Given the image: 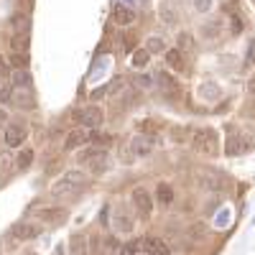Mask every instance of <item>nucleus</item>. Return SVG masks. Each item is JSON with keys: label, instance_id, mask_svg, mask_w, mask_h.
Listing matches in <instances>:
<instances>
[{"label": "nucleus", "instance_id": "412c9836", "mask_svg": "<svg viewBox=\"0 0 255 255\" xmlns=\"http://www.w3.org/2000/svg\"><path fill=\"white\" fill-rule=\"evenodd\" d=\"M13 87H31V72L26 67L13 69Z\"/></svg>", "mask_w": 255, "mask_h": 255}, {"label": "nucleus", "instance_id": "9b49d317", "mask_svg": "<svg viewBox=\"0 0 255 255\" xmlns=\"http://www.w3.org/2000/svg\"><path fill=\"white\" fill-rule=\"evenodd\" d=\"M26 135H28L26 123H10L8 130H5V145L8 148H15V145H20V143L26 140Z\"/></svg>", "mask_w": 255, "mask_h": 255}, {"label": "nucleus", "instance_id": "f3484780", "mask_svg": "<svg viewBox=\"0 0 255 255\" xmlns=\"http://www.w3.org/2000/svg\"><path fill=\"white\" fill-rule=\"evenodd\" d=\"M13 235L18 240H33V238L41 235V227L38 225H31V222H20V225L13 227Z\"/></svg>", "mask_w": 255, "mask_h": 255}, {"label": "nucleus", "instance_id": "72a5a7b5", "mask_svg": "<svg viewBox=\"0 0 255 255\" xmlns=\"http://www.w3.org/2000/svg\"><path fill=\"white\" fill-rule=\"evenodd\" d=\"M202 31H204V36H217L220 33V23H217V20H209Z\"/></svg>", "mask_w": 255, "mask_h": 255}, {"label": "nucleus", "instance_id": "4468645a", "mask_svg": "<svg viewBox=\"0 0 255 255\" xmlns=\"http://www.w3.org/2000/svg\"><path fill=\"white\" fill-rule=\"evenodd\" d=\"M158 87H161V92L166 95V97H179L181 95V87L176 84V79L168 74V72H158Z\"/></svg>", "mask_w": 255, "mask_h": 255}, {"label": "nucleus", "instance_id": "aec40b11", "mask_svg": "<svg viewBox=\"0 0 255 255\" xmlns=\"http://www.w3.org/2000/svg\"><path fill=\"white\" fill-rule=\"evenodd\" d=\"M113 20L118 26H130L133 20H135V13L130 10V8H123V5H115V10H113Z\"/></svg>", "mask_w": 255, "mask_h": 255}, {"label": "nucleus", "instance_id": "2f4dec72", "mask_svg": "<svg viewBox=\"0 0 255 255\" xmlns=\"http://www.w3.org/2000/svg\"><path fill=\"white\" fill-rule=\"evenodd\" d=\"M10 64H13V69L26 67V64H28V56H26V54H13V56H10Z\"/></svg>", "mask_w": 255, "mask_h": 255}, {"label": "nucleus", "instance_id": "bb28decb", "mask_svg": "<svg viewBox=\"0 0 255 255\" xmlns=\"http://www.w3.org/2000/svg\"><path fill=\"white\" fill-rule=\"evenodd\" d=\"M145 49L151 51V54H163L166 51V44H163L161 36H151V38L145 41Z\"/></svg>", "mask_w": 255, "mask_h": 255}, {"label": "nucleus", "instance_id": "9d476101", "mask_svg": "<svg viewBox=\"0 0 255 255\" xmlns=\"http://www.w3.org/2000/svg\"><path fill=\"white\" fill-rule=\"evenodd\" d=\"M113 227H115L118 232H123V235H128V232H133L135 220H133V215H130L125 207H118L115 215H113Z\"/></svg>", "mask_w": 255, "mask_h": 255}, {"label": "nucleus", "instance_id": "f257e3e1", "mask_svg": "<svg viewBox=\"0 0 255 255\" xmlns=\"http://www.w3.org/2000/svg\"><path fill=\"white\" fill-rule=\"evenodd\" d=\"M82 186H87V174L74 168V171H67L51 186V194H54V199H67V197H74Z\"/></svg>", "mask_w": 255, "mask_h": 255}, {"label": "nucleus", "instance_id": "58836bf2", "mask_svg": "<svg viewBox=\"0 0 255 255\" xmlns=\"http://www.w3.org/2000/svg\"><path fill=\"white\" fill-rule=\"evenodd\" d=\"M5 120H8V115H5L3 110H0V123H5Z\"/></svg>", "mask_w": 255, "mask_h": 255}, {"label": "nucleus", "instance_id": "dca6fc26", "mask_svg": "<svg viewBox=\"0 0 255 255\" xmlns=\"http://www.w3.org/2000/svg\"><path fill=\"white\" fill-rule=\"evenodd\" d=\"M87 140H90V133H87V130H82V128H79V130L74 128V130L67 135V140H64V151H77V148L84 145Z\"/></svg>", "mask_w": 255, "mask_h": 255}, {"label": "nucleus", "instance_id": "cd10ccee", "mask_svg": "<svg viewBox=\"0 0 255 255\" xmlns=\"http://www.w3.org/2000/svg\"><path fill=\"white\" fill-rule=\"evenodd\" d=\"M161 130V125H156L153 120H140L138 123V133H148V135H156Z\"/></svg>", "mask_w": 255, "mask_h": 255}, {"label": "nucleus", "instance_id": "a211bd4d", "mask_svg": "<svg viewBox=\"0 0 255 255\" xmlns=\"http://www.w3.org/2000/svg\"><path fill=\"white\" fill-rule=\"evenodd\" d=\"M28 46H31V33H13V38H10L13 54H26L28 56Z\"/></svg>", "mask_w": 255, "mask_h": 255}, {"label": "nucleus", "instance_id": "a878e982", "mask_svg": "<svg viewBox=\"0 0 255 255\" xmlns=\"http://www.w3.org/2000/svg\"><path fill=\"white\" fill-rule=\"evenodd\" d=\"M148 59H151V51H148V49L133 51V67L135 69H145L148 67Z\"/></svg>", "mask_w": 255, "mask_h": 255}, {"label": "nucleus", "instance_id": "2eb2a0df", "mask_svg": "<svg viewBox=\"0 0 255 255\" xmlns=\"http://www.w3.org/2000/svg\"><path fill=\"white\" fill-rule=\"evenodd\" d=\"M158 18H161V23H166V26L179 23V13L174 10L171 0H161V3H158Z\"/></svg>", "mask_w": 255, "mask_h": 255}, {"label": "nucleus", "instance_id": "6e6552de", "mask_svg": "<svg viewBox=\"0 0 255 255\" xmlns=\"http://www.w3.org/2000/svg\"><path fill=\"white\" fill-rule=\"evenodd\" d=\"M133 204H135V212H138L140 220H151V215H153V199H151V194H148L145 189H135L133 191Z\"/></svg>", "mask_w": 255, "mask_h": 255}, {"label": "nucleus", "instance_id": "7ed1b4c3", "mask_svg": "<svg viewBox=\"0 0 255 255\" xmlns=\"http://www.w3.org/2000/svg\"><path fill=\"white\" fill-rule=\"evenodd\" d=\"M191 145L204 156H217L220 153V135H217L215 128H199V130H194V135H191Z\"/></svg>", "mask_w": 255, "mask_h": 255}, {"label": "nucleus", "instance_id": "f03ea898", "mask_svg": "<svg viewBox=\"0 0 255 255\" xmlns=\"http://www.w3.org/2000/svg\"><path fill=\"white\" fill-rule=\"evenodd\" d=\"M120 255H168V248L158 238H140V240L128 243L120 250Z\"/></svg>", "mask_w": 255, "mask_h": 255}, {"label": "nucleus", "instance_id": "393cba45", "mask_svg": "<svg viewBox=\"0 0 255 255\" xmlns=\"http://www.w3.org/2000/svg\"><path fill=\"white\" fill-rule=\"evenodd\" d=\"M31 163H33V151H31V148H23V151L18 153V158H15V166L20 168V171H26Z\"/></svg>", "mask_w": 255, "mask_h": 255}, {"label": "nucleus", "instance_id": "6ab92c4d", "mask_svg": "<svg viewBox=\"0 0 255 255\" xmlns=\"http://www.w3.org/2000/svg\"><path fill=\"white\" fill-rule=\"evenodd\" d=\"M166 64H168V67H171L174 72H186V61H184L181 49H171V51H166Z\"/></svg>", "mask_w": 255, "mask_h": 255}, {"label": "nucleus", "instance_id": "b1692460", "mask_svg": "<svg viewBox=\"0 0 255 255\" xmlns=\"http://www.w3.org/2000/svg\"><path fill=\"white\" fill-rule=\"evenodd\" d=\"M156 199H158L161 204H171V202H174V189L168 186V184H158V189H156Z\"/></svg>", "mask_w": 255, "mask_h": 255}, {"label": "nucleus", "instance_id": "ea45409f", "mask_svg": "<svg viewBox=\"0 0 255 255\" xmlns=\"http://www.w3.org/2000/svg\"><path fill=\"white\" fill-rule=\"evenodd\" d=\"M26 255H36V253H26Z\"/></svg>", "mask_w": 255, "mask_h": 255}, {"label": "nucleus", "instance_id": "1a4fd4ad", "mask_svg": "<svg viewBox=\"0 0 255 255\" xmlns=\"http://www.w3.org/2000/svg\"><path fill=\"white\" fill-rule=\"evenodd\" d=\"M156 148V135H148V133H138L130 138V151L135 156H148Z\"/></svg>", "mask_w": 255, "mask_h": 255}, {"label": "nucleus", "instance_id": "4c0bfd02", "mask_svg": "<svg viewBox=\"0 0 255 255\" xmlns=\"http://www.w3.org/2000/svg\"><path fill=\"white\" fill-rule=\"evenodd\" d=\"M248 90H250V92H255V74H253V77H250V82H248Z\"/></svg>", "mask_w": 255, "mask_h": 255}, {"label": "nucleus", "instance_id": "c85d7f7f", "mask_svg": "<svg viewBox=\"0 0 255 255\" xmlns=\"http://www.w3.org/2000/svg\"><path fill=\"white\" fill-rule=\"evenodd\" d=\"M10 166H15V161H13V156L8 151H3L0 153V176H5L10 171Z\"/></svg>", "mask_w": 255, "mask_h": 255}, {"label": "nucleus", "instance_id": "79ce46f5", "mask_svg": "<svg viewBox=\"0 0 255 255\" xmlns=\"http://www.w3.org/2000/svg\"><path fill=\"white\" fill-rule=\"evenodd\" d=\"M253 222H255V217H253Z\"/></svg>", "mask_w": 255, "mask_h": 255}, {"label": "nucleus", "instance_id": "c756f323", "mask_svg": "<svg viewBox=\"0 0 255 255\" xmlns=\"http://www.w3.org/2000/svg\"><path fill=\"white\" fill-rule=\"evenodd\" d=\"M72 250H74V255H87V248H84V235H74L72 238Z\"/></svg>", "mask_w": 255, "mask_h": 255}, {"label": "nucleus", "instance_id": "c9c22d12", "mask_svg": "<svg viewBox=\"0 0 255 255\" xmlns=\"http://www.w3.org/2000/svg\"><path fill=\"white\" fill-rule=\"evenodd\" d=\"M194 8H197L199 13H207V10L212 8V0H194Z\"/></svg>", "mask_w": 255, "mask_h": 255}, {"label": "nucleus", "instance_id": "423d86ee", "mask_svg": "<svg viewBox=\"0 0 255 255\" xmlns=\"http://www.w3.org/2000/svg\"><path fill=\"white\" fill-rule=\"evenodd\" d=\"M74 118L84 128H90V130H100V125L105 120V113H102V108H97V105H87V108H82L79 113H74Z\"/></svg>", "mask_w": 255, "mask_h": 255}, {"label": "nucleus", "instance_id": "0eeeda50", "mask_svg": "<svg viewBox=\"0 0 255 255\" xmlns=\"http://www.w3.org/2000/svg\"><path fill=\"white\" fill-rule=\"evenodd\" d=\"M10 102L18 110H33L36 108V95L31 87H13L10 90Z\"/></svg>", "mask_w": 255, "mask_h": 255}, {"label": "nucleus", "instance_id": "39448f33", "mask_svg": "<svg viewBox=\"0 0 255 255\" xmlns=\"http://www.w3.org/2000/svg\"><path fill=\"white\" fill-rule=\"evenodd\" d=\"M77 161L82 166H90L95 174H102L105 168H108V151H105V148H87V151H82L77 156Z\"/></svg>", "mask_w": 255, "mask_h": 255}, {"label": "nucleus", "instance_id": "473e14b6", "mask_svg": "<svg viewBox=\"0 0 255 255\" xmlns=\"http://www.w3.org/2000/svg\"><path fill=\"white\" fill-rule=\"evenodd\" d=\"M123 41H125V44H123L125 51H133V49H135V33H133V31H128V33L123 36Z\"/></svg>", "mask_w": 255, "mask_h": 255}, {"label": "nucleus", "instance_id": "ddd939ff", "mask_svg": "<svg viewBox=\"0 0 255 255\" xmlns=\"http://www.w3.org/2000/svg\"><path fill=\"white\" fill-rule=\"evenodd\" d=\"M197 181L199 186L209 189V191H220L222 189V176L217 171H209V168H202V171H197Z\"/></svg>", "mask_w": 255, "mask_h": 255}, {"label": "nucleus", "instance_id": "e433bc0d", "mask_svg": "<svg viewBox=\"0 0 255 255\" xmlns=\"http://www.w3.org/2000/svg\"><path fill=\"white\" fill-rule=\"evenodd\" d=\"M8 74V67H5V61H3V56H0V79H3Z\"/></svg>", "mask_w": 255, "mask_h": 255}, {"label": "nucleus", "instance_id": "f8f14e48", "mask_svg": "<svg viewBox=\"0 0 255 255\" xmlns=\"http://www.w3.org/2000/svg\"><path fill=\"white\" fill-rule=\"evenodd\" d=\"M36 220L49 222V225H61V222H67V209H61V207H44V209L36 212Z\"/></svg>", "mask_w": 255, "mask_h": 255}, {"label": "nucleus", "instance_id": "a19ab883", "mask_svg": "<svg viewBox=\"0 0 255 255\" xmlns=\"http://www.w3.org/2000/svg\"><path fill=\"white\" fill-rule=\"evenodd\" d=\"M125 3H133V0H125Z\"/></svg>", "mask_w": 255, "mask_h": 255}, {"label": "nucleus", "instance_id": "7c9ffc66", "mask_svg": "<svg viewBox=\"0 0 255 255\" xmlns=\"http://www.w3.org/2000/svg\"><path fill=\"white\" fill-rule=\"evenodd\" d=\"M191 46H194V38H191V33H179V49H181V51H189Z\"/></svg>", "mask_w": 255, "mask_h": 255}, {"label": "nucleus", "instance_id": "4be33fe9", "mask_svg": "<svg viewBox=\"0 0 255 255\" xmlns=\"http://www.w3.org/2000/svg\"><path fill=\"white\" fill-rule=\"evenodd\" d=\"M13 33H31V20L23 13H15L13 15Z\"/></svg>", "mask_w": 255, "mask_h": 255}, {"label": "nucleus", "instance_id": "20e7f679", "mask_svg": "<svg viewBox=\"0 0 255 255\" xmlns=\"http://www.w3.org/2000/svg\"><path fill=\"white\" fill-rule=\"evenodd\" d=\"M250 135L245 133V130H238L235 125H230L227 128V145H225V153L227 156H240V153H245L248 148H250Z\"/></svg>", "mask_w": 255, "mask_h": 255}, {"label": "nucleus", "instance_id": "f704fd0d", "mask_svg": "<svg viewBox=\"0 0 255 255\" xmlns=\"http://www.w3.org/2000/svg\"><path fill=\"white\" fill-rule=\"evenodd\" d=\"M245 64H248V67H253V64H255V38L250 41V44H248V54H245Z\"/></svg>", "mask_w": 255, "mask_h": 255}, {"label": "nucleus", "instance_id": "5701e85b", "mask_svg": "<svg viewBox=\"0 0 255 255\" xmlns=\"http://www.w3.org/2000/svg\"><path fill=\"white\" fill-rule=\"evenodd\" d=\"M199 97H204V100H220V84L204 82L202 87H199Z\"/></svg>", "mask_w": 255, "mask_h": 255}]
</instances>
